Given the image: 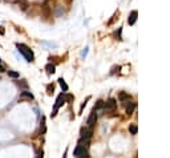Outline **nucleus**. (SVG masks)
Listing matches in <instances>:
<instances>
[{
    "label": "nucleus",
    "instance_id": "13",
    "mask_svg": "<svg viewBox=\"0 0 170 158\" xmlns=\"http://www.w3.org/2000/svg\"><path fill=\"white\" fill-rule=\"evenodd\" d=\"M7 75H8V77H11V79H19L20 77V73L16 72V70H8Z\"/></svg>",
    "mask_w": 170,
    "mask_h": 158
},
{
    "label": "nucleus",
    "instance_id": "17",
    "mask_svg": "<svg viewBox=\"0 0 170 158\" xmlns=\"http://www.w3.org/2000/svg\"><path fill=\"white\" fill-rule=\"evenodd\" d=\"M16 84H18V86H20V88H24V89H27V88H28V82H27L25 80H21V81H18Z\"/></svg>",
    "mask_w": 170,
    "mask_h": 158
},
{
    "label": "nucleus",
    "instance_id": "9",
    "mask_svg": "<svg viewBox=\"0 0 170 158\" xmlns=\"http://www.w3.org/2000/svg\"><path fill=\"white\" fill-rule=\"evenodd\" d=\"M137 16H138L137 11H132V12H130V15H129V19H128L129 25H134L136 20H137Z\"/></svg>",
    "mask_w": 170,
    "mask_h": 158
},
{
    "label": "nucleus",
    "instance_id": "4",
    "mask_svg": "<svg viewBox=\"0 0 170 158\" xmlns=\"http://www.w3.org/2000/svg\"><path fill=\"white\" fill-rule=\"evenodd\" d=\"M86 152H88V145H82V142H79V145L76 146L73 154H75V157H80L81 154H84Z\"/></svg>",
    "mask_w": 170,
    "mask_h": 158
},
{
    "label": "nucleus",
    "instance_id": "8",
    "mask_svg": "<svg viewBox=\"0 0 170 158\" xmlns=\"http://www.w3.org/2000/svg\"><path fill=\"white\" fill-rule=\"evenodd\" d=\"M136 102H133V101H129V102H125V110H126V113L128 114H132L133 112H134V109H136Z\"/></svg>",
    "mask_w": 170,
    "mask_h": 158
},
{
    "label": "nucleus",
    "instance_id": "27",
    "mask_svg": "<svg viewBox=\"0 0 170 158\" xmlns=\"http://www.w3.org/2000/svg\"><path fill=\"white\" fill-rule=\"evenodd\" d=\"M0 64H2V59H0Z\"/></svg>",
    "mask_w": 170,
    "mask_h": 158
},
{
    "label": "nucleus",
    "instance_id": "20",
    "mask_svg": "<svg viewBox=\"0 0 170 158\" xmlns=\"http://www.w3.org/2000/svg\"><path fill=\"white\" fill-rule=\"evenodd\" d=\"M129 132H130L133 136H134V134H137V126H136L134 124H133V125H130V126H129Z\"/></svg>",
    "mask_w": 170,
    "mask_h": 158
},
{
    "label": "nucleus",
    "instance_id": "18",
    "mask_svg": "<svg viewBox=\"0 0 170 158\" xmlns=\"http://www.w3.org/2000/svg\"><path fill=\"white\" fill-rule=\"evenodd\" d=\"M45 133V118L43 117L41 118V126H40V134H44Z\"/></svg>",
    "mask_w": 170,
    "mask_h": 158
},
{
    "label": "nucleus",
    "instance_id": "26",
    "mask_svg": "<svg viewBox=\"0 0 170 158\" xmlns=\"http://www.w3.org/2000/svg\"><path fill=\"white\" fill-rule=\"evenodd\" d=\"M5 2H9V3H16L18 0H5Z\"/></svg>",
    "mask_w": 170,
    "mask_h": 158
},
{
    "label": "nucleus",
    "instance_id": "21",
    "mask_svg": "<svg viewBox=\"0 0 170 158\" xmlns=\"http://www.w3.org/2000/svg\"><path fill=\"white\" fill-rule=\"evenodd\" d=\"M126 98H129L128 95H125V93H120V100H121V101H124V100H126Z\"/></svg>",
    "mask_w": 170,
    "mask_h": 158
},
{
    "label": "nucleus",
    "instance_id": "23",
    "mask_svg": "<svg viewBox=\"0 0 170 158\" xmlns=\"http://www.w3.org/2000/svg\"><path fill=\"white\" fill-rule=\"evenodd\" d=\"M121 31H122V29H121V28H118L117 33H116V35H117V37H118V40H121Z\"/></svg>",
    "mask_w": 170,
    "mask_h": 158
},
{
    "label": "nucleus",
    "instance_id": "7",
    "mask_svg": "<svg viewBox=\"0 0 170 158\" xmlns=\"http://www.w3.org/2000/svg\"><path fill=\"white\" fill-rule=\"evenodd\" d=\"M117 105H116V100L114 98H109L108 101L104 104V109L105 110H109V112H112V110H114Z\"/></svg>",
    "mask_w": 170,
    "mask_h": 158
},
{
    "label": "nucleus",
    "instance_id": "12",
    "mask_svg": "<svg viewBox=\"0 0 170 158\" xmlns=\"http://www.w3.org/2000/svg\"><path fill=\"white\" fill-rule=\"evenodd\" d=\"M56 66H55V64H52V63H49V64H47L45 65V70H47V73L48 75H53V73L56 72Z\"/></svg>",
    "mask_w": 170,
    "mask_h": 158
},
{
    "label": "nucleus",
    "instance_id": "1",
    "mask_svg": "<svg viewBox=\"0 0 170 158\" xmlns=\"http://www.w3.org/2000/svg\"><path fill=\"white\" fill-rule=\"evenodd\" d=\"M16 48H18V51L20 52V55L24 57V59H25L28 63L35 61V55H33L32 49L29 48L28 45L23 44V43H16Z\"/></svg>",
    "mask_w": 170,
    "mask_h": 158
},
{
    "label": "nucleus",
    "instance_id": "2",
    "mask_svg": "<svg viewBox=\"0 0 170 158\" xmlns=\"http://www.w3.org/2000/svg\"><path fill=\"white\" fill-rule=\"evenodd\" d=\"M65 102V93H61V95H59L57 100H56L55 102V106H53V113H52V117H55L56 114H57V110L60 109V106H63Z\"/></svg>",
    "mask_w": 170,
    "mask_h": 158
},
{
    "label": "nucleus",
    "instance_id": "14",
    "mask_svg": "<svg viewBox=\"0 0 170 158\" xmlns=\"http://www.w3.org/2000/svg\"><path fill=\"white\" fill-rule=\"evenodd\" d=\"M59 84H60V86H61V89L64 90V92H66V90L69 89L68 85H66V82L64 81V79H63V77H60V79H59Z\"/></svg>",
    "mask_w": 170,
    "mask_h": 158
},
{
    "label": "nucleus",
    "instance_id": "6",
    "mask_svg": "<svg viewBox=\"0 0 170 158\" xmlns=\"http://www.w3.org/2000/svg\"><path fill=\"white\" fill-rule=\"evenodd\" d=\"M96 121H97V113H96V110L93 109L92 113L89 114V117H88V121H86V124H88V127H93V126H95Z\"/></svg>",
    "mask_w": 170,
    "mask_h": 158
},
{
    "label": "nucleus",
    "instance_id": "22",
    "mask_svg": "<svg viewBox=\"0 0 170 158\" xmlns=\"http://www.w3.org/2000/svg\"><path fill=\"white\" fill-rule=\"evenodd\" d=\"M0 35H2V36L5 35V29H4V27H3V25H0Z\"/></svg>",
    "mask_w": 170,
    "mask_h": 158
},
{
    "label": "nucleus",
    "instance_id": "25",
    "mask_svg": "<svg viewBox=\"0 0 170 158\" xmlns=\"http://www.w3.org/2000/svg\"><path fill=\"white\" fill-rule=\"evenodd\" d=\"M86 53H88V48H85V49H84V51H82V53H81V56H82V57H85V56H86Z\"/></svg>",
    "mask_w": 170,
    "mask_h": 158
},
{
    "label": "nucleus",
    "instance_id": "11",
    "mask_svg": "<svg viewBox=\"0 0 170 158\" xmlns=\"http://www.w3.org/2000/svg\"><path fill=\"white\" fill-rule=\"evenodd\" d=\"M18 4L20 5V9L21 11H27V8L29 7V3H28V0H18Z\"/></svg>",
    "mask_w": 170,
    "mask_h": 158
},
{
    "label": "nucleus",
    "instance_id": "3",
    "mask_svg": "<svg viewBox=\"0 0 170 158\" xmlns=\"http://www.w3.org/2000/svg\"><path fill=\"white\" fill-rule=\"evenodd\" d=\"M93 134V127H81V140L89 142Z\"/></svg>",
    "mask_w": 170,
    "mask_h": 158
},
{
    "label": "nucleus",
    "instance_id": "19",
    "mask_svg": "<svg viewBox=\"0 0 170 158\" xmlns=\"http://www.w3.org/2000/svg\"><path fill=\"white\" fill-rule=\"evenodd\" d=\"M104 101H102V100H98V101H97V104H96V105H95V108H93V109H95V110H97V109H101V108H104Z\"/></svg>",
    "mask_w": 170,
    "mask_h": 158
},
{
    "label": "nucleus",
    "instance_id": "10",
    "mask_svg": "<svg viewBox=\"0 0 170 158\" xmlns=\"http://www.w3.org/2000/svg\"><path fill=\"white\" fill-rule=\"evenodd\" d=\"M41 12H43V15L45 16V18H49L51 16V8H49V5H48V3H44L41 7Z\"/></svg>",
    "mask_w": 170,
    "mask_h": 158
},
{
    "label": "nucleus",
    "instance_id": "5",
    "mask_svg": "<svg viewBox=\"0 0 170 158\" xmlns=\"http://www.w3.org/2000/svg\"><path fill=\"white\" fill-rule=\"evenodd\" d=\"M33 98H35L33 95L29 92V90H27V89L24 90V92L20 93V96H19V101H32Z\"/></svg>",
    "mask_w": 170,
    "mask_h": 158
},
{
    "label": "nucleus",
    "instance_id": "24",
    "mask_svg": "<svg viewBox=\"0 0 170 158\" xmlns=\"http://www.w3.org/2000/svg\"><path fill=\"white\" fill-rule=\"evenodd\" d=\"M3 72H5V66L3 64H0V73H3Z\"/></svg>",
    "mask_w": 170,
    "mask_h": 158
},
{
    "label": "nucleus",
    "instance_id": "16",
    "mask_svg": "<svg viewBox=\"0 0 170 158\" xmlns=\"http://www.w3.org/2000/svg\"><path fill=\"white\" fill-rule=\"evenodd\" d=\"M53 92H55V85L53 84H48L47 85V93L51 96V95H53Z\"/></svg>",
    "mask_w": 170,
    "mask_h": 158
},
{
    "label": "nucleus",
    "instance_id": "15",
    "mask_svg": "<svg viewBox=\"0 0 170 158\" xmlns=\"http://www.w3.org/2000/svg\"><path fill=\"white\" fill-rule=\"evenodd\" d=\"M55 15L57 16V18H60V16H63V15H64V9H63V7H61V5H57V7H56Z\"/></svg>",
    "mask_w": 170,
    "mask_h": 158
}]
</instances>
